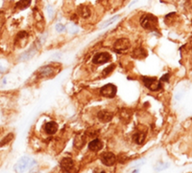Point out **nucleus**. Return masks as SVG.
Returning a JSON list of instances; mask_svg holds the SVG:
<instances>
[{"mask_svg":"<svg viewBox=\"0 0 192 173\" xmlns=\"http://www.w3.org/2000/svg\"><path fill=\"white\" fill-rule=\"evenodd\" d=\"M140 25L144 29L154 31L158 27V19L153 15H144L140 18Z\"/></svg>","mask_w":192,"mask_h":173,"instance_id":"obj_1","label":"nucleus"},{"mask_svg":"<svg viewBox=\"0 0 192 173\" xmlns=\"http://www.w3.org/2000/svg\"><path fill=\"white\" fill-rule=\"evenodd\" d=\"M36 164H37L36 161L33 160L32 158L23 157L21 160H19L18 163L16 164L15 170L16 172H23V171H26V170L30 169L31 168H33Z\"/></svg>","mask_w":192,"mask_h":173,"instance_id":"obj_2","label":"nucleus"},{"mask_svg":"<svg viewBox=\"0 0 192 173\" xmlns=\"http://www.w3.org/2000/svg\"><path fill=\"white\" fill-rule=\"evenodd\" d=\"M142 81H143L144 85L151 91H158V90H161L162 88L161 81H158L156 78L144 77V78H142Z\"/></svg>","mask_w":192,"mask_h":173,"instance_id":"obj_3","label":"nucleus"},{"mask_svg":"<svg viewBox=\"0 0 192 173\" xmlns=\"http://www.w3.org/2000/svg\"><path fill=\"white\" fill-rule=\"evenodd\" d=\"M55 74V70L51 65H45L41 67L37 72V77L38 78H50Z\"/></svg>","mask_w":192,"mask_h":173,"instance_id":"obj_4","label":"nucleus"},{"mask_svg":"<svg viewBox=\"0 0 192 173\" xmlns=\"http://www.w3.org/2000/svg\"><path fill=\"white\" fill-rule=\"evenodd\" d=\"M116 92H117L116 86L111 84V83H109L107 85L103 86V87L100 89V94L106 98H114L116 95Z\"/></svg>","mask_w":192,"mask_h":173,"instance_id":"obj_5","label":"nucleus"},{"mask_svg":"<svg viewBox=\"0 0 192 173\" xmlns=\"http://www.w3.org/2000/svg\"><path fill=\"white\" fill-rule=\"evenodd\" d=\"M100 160L103 164L107 166H111L116 162V156L111 152H104L100 156Z\"/></svg>","mask_w":192,"mask_h":173,"instance_id":"obj_6","label":"nucleus"},{"mask_svg":"<svg viewBox=\"0 0 192 173\" xmlns=\"http://www.w3.org/2000/svg\"><path fill=\"white\" fill-rule=\"evenodd\" d=\"M131 46L130 40L128 38H120V39H117V40L114 42V49L115 51H125V50H128Z\"/></svg>","mask_w":192,"mask_h":173,"instance_id":"obj_7","label":"nucleus"},{"mask_svg":"<svg viewBox=\"0 0 192 173\" xmlns=\"http://www.w3.org/2000/svg\"><path fill=\"white\" fill-rule=\"evenodd\" d=\"M110 55L109 53H99V54H96L93 58H92V61H93L94 64H104L107 63L110 61Z\"/></svg>","mask_w":192,"mask_h":173,"instance_id":"obj_8","label":"nucleus"},{"mask_svg":"<svg viewBox=\"0 0 192 173\" xmlns=\"http://www.w3.org/2000/svg\"><path fill=\"white\" fill-rule=\"evenodd\" d=\"M74 166L73 160L69 157H65L61 161V168L63 171H70Z\"/></svg>","mask_w":192,"mask_h":173,"instance_id":"obj_9","label":"nucleus"},{"mask_svg":"<svg viewBox=\"0 0 192 173\" xmlns=\"http://www.w3.org/2000/svg\"><path fill=\"white\" fill-rule=\"evenodd\" d=\"M97 116H98V119H100V122H102V123H109L112 119V117H114L112 113H110V111H107V110L100 111L98 113Z\"/></svg>","mask_w":192,"mask_h":173,"instance_id":"obj_10","label":"nucleus"},{"mask_svg":"<svg viewBox=\"0 0 192 173\" xmlns=\"http://www.w3.org/2000/svg\"><path fill=\"white\" fill-rule=\"evenodd\" d=\"M89 150L93 151V152L99 151L103 148V143L99 139H94L93 141H91L89 144Z\"/></svg>","mask_w":192,"mask_h":173,"instance_id":"obj_11","label":"nucleus"},{"mask_svg":"<svg viewBox=\"0 0 192 173\" xmlns=\"http://www.w3.org/2000/svg\"><path fill=\"white\" fill-rule=\"evenodd\" d=\"M44 130L45 132L49 135L55 134L58 130V124L55 122H48L47 123H45L44 125Z\"/></svg>","mask_w":192,"mask_h":173,"instance_id":"obj_12","label":"nucleus"},{"mask_svg":"<svg viewBox=\"0 0 192 173\" xmlns=\"http://www.w3.org/2000/svg\"><path fill=\"white\" fill-rule=\"evenodd\" d=\"M78 14L80 15L83 18H89L91 15V12L89 6L87 5H81L80 7L78 8Z\"/></svg>","mask_w":192,"mask_h":173,"instance_id":"obj_13","label":"nucleus"},{"mask_svg":"<svg viewBox=\"0 0 192 173\" xmlns=\"http://www.w3.org/2000/svg\"><path fill=\"white\" fill-rule=\"evenodd\" d=\"M85 144V137L84 135H77L74 139V146L76 148H82Z\"/></svg>","mask_w":192,"mask_h":173,"instance_id":"obj_14","label":"nucleus"},{"mask_svg":"<svg viewBox=\"0 0 192 173\" xmlns=\"http://www.w3.org/2000/svg\"><path fill=\"white\" fill-rule=\"evenodd\" d=\"M31 2H32V0H19L16 5V8H17L19 10H24V9L29 7L31 5Z\"/></svg>","mask_w":192,"mask_h":173,"instance_id":"obj_15","label":"nucleus"},{"mask_svg":"<svg viewBox=\"0 0 192 173\" xmlns=\"http://www.w3.org/2000/svg\"><path fill=\"white\" fill-rule=\"evenodd\" d=\"M145 137H146V135H145V133L143 132H137L136 134H135L134 136V140L135 142L138 144H143L144 140H145Z\"/></svg>","mask_w":192,"mask_h":173,"instance_id":"obj_16","label":"nucleus"},{"mask_svg":"<svg viewBox=\"0 0 192 173\" xmlns=\"http://www.w3.org/2000/svg\"><path fill=\"white\" fill-rule=\"evenodd\" d=\"M146 56H147L146 52H145L144 49H141V48L135 50L134 53H133V57H136V58H143V57H145Z\"/></svg>","mask_w":192,"mask_h":173,"instance_id":"obj_17","label":"nucleus"},{"mask_svg":"<svg viewBox=\"0 0 192 173\" xmlns=\"http://www.w3.org/2000/svg\"><path fill=\"white\" fill-rule=\"evenodd\" d=\"M35 53H36L35 49H31L30 51H28L27 53H25V54H23L21 56V59H22V61H25V59H29L30 57H32L33 56L35 55Z\"/></svg>","mask_w":192,"mask_h":173,"instance_id":"obj_18","label":"nucleus"},{"mask_svg":"<svg viewBox=\"0 0 192 173\" xmlns=\"http://www.w3.org/2000/svg\"><path fill=\"white\" fill-rule=\"evenodd\" d=\"M13 138H14V135H13V134H9L7 137H6L4 140H2V141H1V144H0V146H2V145H4V144H7L10 141H11V140L13 139Z\"/></svg>","mask_w":192,"mask_h":173,"instance_id":"obj_19","label":"nucleus"},{"mask_svg":"<svg viewBox=\"0 0 192 173\" xmlns=\"http://www.w3.org/2000/svg\"><path fill=\"white\" fill-rule=\"evenodd\" d=\"M115 68V65L114 64H112V65H110L108 68H106L105 70H104V72H103V74H104V76H106V75H109L110 73L114 70Z\"/></svg>","mask_w":192,"mask_h":173,"instance_id":"obj_20","label":"nucleus"},{"mask_svg":"<svg viewBox=\"0 0 192 173\" xmlns=\"http://www.w3.org/2000/svg\"><path fill=\"white\" fill-rule=\"evenodd\" d=\"M118 18V16H114L112 18H110V19H109V21H107V22H105V23H103L102 24V26L101 27L103 28V27H107L108 25H110V24H111L112 22H114L115 21V19H117Z\"/></svg>","mask_w":192,"mask_h":173,"instance_id":"obj_21","label":"nucleus"},{"mask_svg":"<svg viewBox=\"0 0 192 173\" xmlns=\"http://www.w3.org/2000/svg\"><path fill=\"white\" fill-rule=\"evenodd\" d=\"M56 29H57V31H59V32H63V31H64V27L63 25H61V24H58L57 26H56Z\"/></svg>","mask_w":192,"mask_h":173,"instance_id":"obj_22","label":"nucleus"},{"mask_svg":"<svg viewBox=\"0 0 192 173\" xmlns=\"http://www.w3.org/2000/svg\"><path fill=\"white\" fill-rule=\"evenodd\" d=\"M168 78H169V74H167V75H164L160 81H168Z\"/></svg>","mask_w":192,"mask_h":173,"instance_id":"obj_23","label":"nucleus"}]
</instances>
